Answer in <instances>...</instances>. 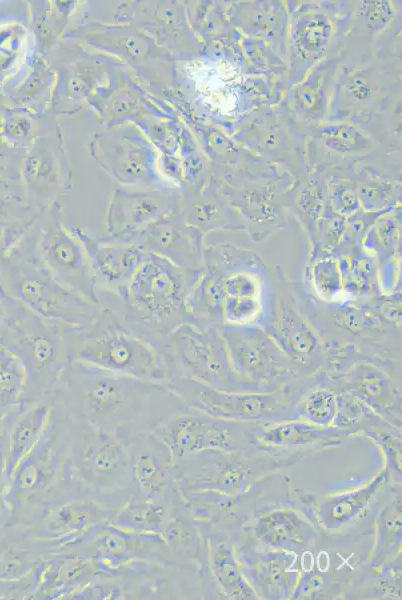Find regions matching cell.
Here are the masks:
<instances>
[{"label": "cell", "mask_w": 402, "mask_h": 600, "mask_svg": "<svg viewBox=\"0 0 402 600\" xmlns=\"http://www.w3.org/2000/svg\"><path fill=\"white\" fill-rule=\"evenodd\" d=\"M52 410L129 444L152 434L187 404L165 381L141 379L71 361L50 395Z\"/></svg>", "instance_id": "1"}, {"label": "cell", "mask_w": 402, "mask_h": 600, "mask_svg": "<svg viewBox=\"0 0 402 600\" xmlns=\"http://www.w3.org/2000/svg\"><path fill=\"white\" fill-rule=\"evenodd\" d=\"M198 276L162 257L147 254L126 293L117 296L97 292L98 306L157 349L175 329L193 322L188 296Z\"/></svg>", "instance_id": "2"}, {"label": "cell", "mask_w": 402, "mask_h": 600, "mask_svg": "<svg viewBox=\"0 0 402 600\" xmlns=\"http://www.w3.org/2000/svg\"><path fill=\"white\" fill-rule=\"evenodd\" d=\"M52 423L72 476L93 500L115 510L134 495L126 442L53 410Z\"/></svg>", "instance_id": "3"}, {"label": "cell", "mask_w": 402, "mask_h": 600, "mask_svg": "<svg viewBox=\"0 0 402 600\" xmlns=\"http://www.w3.org/2000/svg\"><path fill=\"white\" fill-rule=\"evenodd\" d=\"M78 327L45 318L10 298L0 343L15 354L24 368L26 387L22 400H51L58 377L72 361Z\"/></svg>", "instance_id": "4"}, {"label": "cell", "mask_w": 402, "mask_h": 600, "mask_svg": "<svg viewBox=\"0 0 402 600\" xmlns=\"http://www.w3.org/2000/svg\"><path fill=\"white\" fill-rule=\"evenodd\" d=\"M0 288L30 311L68 325L85 326L99 313L97 304L63 286L47 268L38 251L36 224L0 261Z\"/></svg>", "instance_id": "5"}, {"label": "cell", "mask_w": 402, "mask_h": 600, "mask_svg": "<svg viewBox=\"0 0 402 600\" xmlns=\"http://www.w3.org/2000/svg\"><path fill=\"white\" fill-rule=\"evenodd\" d=\"M301 459L299 455L267 452L256 446L236 452L207 450L174 460L173 475L182 494L215 491L236 496Z\"/></svg>", "instance_id": "6"}, {"label": "cell", "mask_w": 402, "mask_h": 600, "mask_svg": "<svg viewBox=\"0 0 402 600\" xmlns=\"http://www.w3.org/2000/svg\"><path fill=\"white\" fill-rule=\"evenodd\" d=\"M166 382L189 407L217 418L253 423L301 419L304 395L314 385L297 380L272 392H224L185 377Z\"/></svg>", "instance_id": "7"}, {"label": "cell", "mask_w": 402, "mask_h": 600, "mask_svg": "<svg viewBox=\"0 0 402 600\" xmlns=\"http://www.w3.org/2000/svg\"><path fill=\"white\" fill-rule=\"evenodd\" d=\"M72 361L108 372L166 382L157 349L100 307L93 322L78 327Z\"/></svg>", "instance_id": "8"}, {"label": "cell", "mask_w": 402, "mask_h": 600, "mask_svg": "<svg viewBox=\"0 0 402 600\" xmlns=\"http://www.w3.org/2000/svg\"><path fill=\"white\" fill-rule=\"evenodd\" d=\"M166 381L185 377L224 392H256L234 373L217 326L188 322L157 347Z\"/></svg>", "instance_id": "9"}, {"label": "cell", "mask_w": 402, "mask_h": 600, "mask_svg": "<svg viewBox=\"0 0 402 600\" xmlns=\"http://www.w3.org/2000/svg\"><path fill=\"white\" fill-rule=\"evenodd\" d=\"M113 512L100 506L84 489L77 488L24 507L15 520L16 526L55 553L91 527L109 523Z\"/></svg>", "instance_id": "10"}, {"label": "cell", "mask_w": 402, "mask_h": 600, "mask_svg": "<svg viewBox=\"0 0 402 600\" xmlns=\"http://www.w3.org/2000/svg\"><path fill=\"white\" fill-rule=\"evenodd\" d=\"M236 376L256 392H272L299 373L289 357L261 325L218 326Z\"/></svg>", "instance_id": "11"}, {"label": "cell", "mask_w": 402, "mask_h": 600, "mask_svg": "<svg viewBox=\"0 0 402 600\" xmlns=\"http://www.w3.org/2000/svg\"><path fill=\"white\" fill-rule=\"evenodd\" d=\"M252 422L217 418L187 406L153 434L171 450L173 459L202 451L236 452L250 447Z\"/></svg>", "instance_id": "12"}, {"label": "cell", "mask_w": 402, "mask_h": 600, "mask_svg": "<svg viewBox=\"0 0 402 600\" xmlns=\"http://www.w3.org/2000/svg\"><path fill=\"white\" fill-rule=\"evenodd\" d=\"M36 226L39 254L55 279L98 305L96 283L85 248L63 222L60 211L51 209L38 218Z\"/></svg>", "instance_id": "13"}, {"label": "cell", "mask_w": 402, "mask_h": 600, "mask_svg": "<svg viewBox=\"0 0 402 600\" xmlns=\"http://www.w3.org/2000/svg\"><path fill=\"white\" fill-rule=\"evenodd\" d=\"M287 499L257 508L241 532L259 547L301 557L318 547L320 530L303 510Z\"/></svg>", "instance_id": "14"}, {"label": "cell", "mask_w": 402, "mask_h": 600, "mask_svg": "<svg viewBox=\"0 0 402 600\" xmlns=\"http://www.w3.org/2000/svg\"><path fill=\"white\" fill-rule=\"evenodd\" d=\"M232 536L242 572L259 599H290L301 570L293 568L297 555L259 547L241 530Z\"/></svg>", "instance_id": "15"}, {"label": "cell", "mask_w": 402, "mask_h": 600, "mask_svg": "<svg viewBox=\"0 0 402 600\" xmlns=\"http://www.w3.org/2000/svg\"><path fill=\"white\" fill-rule=\"evenodd\" d=\"M114 239L133 243L145 253L162 257L188 274L198 276L201 272L204 251L201 234L174 213L131 236Z\"/></svg>", "instance_id": "16"}, {"label": "cell", "mask_w": 402, "mask_h": 600, "mask_svg": "<svg viewBox=\"0 0 402 600\" xmlns=\"http://www.w3.org/2000/svg\"><path fill=\"white\" fill-rule=\"evenodd\" d=\"M71 229L87 253L96 293L107 292L123 296L147 253L130 242L105 235L94 237L78 226Z\"/></svg>", "instance_id": "17"}, {"label": "cell", "mask_w": 402, "mask_h": 600, "mask_svg": "<svg viewBox=\"0 0 402 600\" xmlns=\"http://www.w3.org/2000/svg\"><path fill=\"white\" fill-rule=\"evenodd\" d=\"M354 431L331 426H320L303 419L278 423H252L250 443L267 452L295 454L305 457L321 449L336 447Z\"/></svg>", "instance_id": "18"}, {"label": "cell", "mask_w": 402, "mask_h": 600, "mask_svg": "<svg viewBox=\"0 0 402 600\" xmlns=\"http://www.w3.org/2000/svg\"><path fill=\"white\" fill-rule=\"evenodd\" d=\"M128 456L134 495L168 500L179 491L173 475L172 452L153 433L133 439L128 444Z\"/></svg>", "instance_id": "19"}, {"label": "cell", "mask_w": 402, "mask_h": 600, "mask_svg": "<svg viewBox=\"0 0 402 600\" xmlns=\"http://www.w3.org/2000/svg\"><path fill=\"white\" fill-rule=\"evenodd\" d=\"M262 326L289 357L300 376L311 374L321 366L320 339L289 302L278 300L274 314Z\"/></svg>", "instance_id": "20"}, {"label": "cell", "mask_w": 402, "mask_h": 600, "mask_svg": "<svg viewBox=\"0 0 402 600\" xmlns=\"http://www.w3.org/2000/svg\"><path fill=\"white\" fill-rule=\"evenodd\" d=\"M204 535L209 584L221 598L256 600L258 595L244 576L232 533L199 523Z\"/></svg>", "instance_id": "21"}, {"label": "cell", "mask_w": 402, "mask_h": 600, "mask_svg": "<svg viewBox=\"0 0 402 600\" xmlns=\"http://www.w3.org/2000/svg\"><path fill=\"white\" fill-rule=\"evenodd\" d=\"M341 381L330 388L350 392L386 422L401 429V394L387 373L374 364L360 362Z\"/></svg>", "instance_id": "22"}, {"label": "cell", "mask_w": 402, "mask_h": 600, "mask_svg": "<svg viewBox=\"0 0 402 600\" xmlns=\"http://www.w3.org/2000/svg\"><path fill=\"white\" fill-rule=\"evenodd\" d=\"M173 213V201L160 192L113 194L106 214L105 236L125 238Z\"/></svg>", "instance_id": "23"}, {"label": "cell", "mask_w": 402, "mask_h": 600, "mask_svg": "<svg viewBox=\"0 0 402 600\" xmlns=\"http://www.w3.org/2000/svg\"><path fill=\"white\" fill-rule=\"evenodd\" d=\"M6 472L11 477L19 463L40 441L52 418L51 400H21L5 414Z\"/></svg>", "instance_id": "24"}, {"label": "cell", "mask_w": 402, "mask_h": 600, "mask_svg": "<svg viewBox=\"0 0 402 600\" xmlns=\"http://www.w3.org/2000/svg\"><path fill=\"white\" fill-rule=\"evenodd\" d=\"M391 475L387 468L379 472L371 481L356 489L322 497L309 504L312 522L319 530L333 532L345 528L367 510L381 487L388 483Z\"/></svg>", "instance_id": "25"}, {"label": "cell", "mask_w": 402, "mask_h": 600, "mask_svg": "<svg viewBox=\"0 0 402 600\" xmlns=\"http://www.w3.org/2000/svg\"><path fill=\"white\" fill-rule=\"evenodd\" d=\"M180 490L168 500H154L133 495L114 510L109 524L130 532L159 534L171 502Z\"/></svg>", "instance_id": "26"}, {"label": "cell", "mask_w": 402, "mask_h": 600, "mask_svg": "<svg viewBox=\"0 0 402 600\" xmlns=\"http://www.w3.org/2000/svg\"><path fill=\"white\" fill-rule=\"evenodd\" d=\"M401 492L375 519V543L368 564L372 567L401 560Z\"/></svg>", "instance_id": "27"}, {"label": "cell", "mask_w": 402, "mask_h": 600, "mask_svg": "<svg viewBox=\"0 0 402 600\" xmlns=\"http://www.w3.org/2000/svg\"><path fill=\"white\" fill-rule=\"evenodd\" d=\"M39 214L21 205L0 202V261L7 258L35 226Z\"/></svg>", "instance_id": "28"}, {"label": "cell", "mask_w": 402, "mask_h": 600, "mask_svg": "<svg viewBox=\"0 0 402 600\" xmlns=\"http://www.w3.org/2000/svg\"><path fill=\"white\" fill-rule=\"evenodd\" d=\"M335 393L337 395V414L333 426L352 430L357 435L379 428L394 427L350 392L338 391Z\"/></svg>", "instance_id": "29"}, {"label": "cell", "mask_w": 402, "mask_h": 600, "mask_svg": "<svg viewBox=\"0 0 402 600\" xmlns=\"http://www.w3.org/2000/svg\"><path fill=\"white\" fill-rule=\"evenodd\" d=\"M349 586V580H342L330 571L321 570L315 563L308 570H300L290 599H334L345 595Z\"/></svg>", "instance_id": "30"}, {"label": "cell", "mask_w": 402, "mask_h": 600, "mask_svg": "<svg viewBox=\"0 0 402 600\" xmlns=\"http://www.w3.org/2000/svg\"><path fill=\"white\" fill-rule=\"evenodd\" d=\"M25 387L26 374L21 362L0 343V415L23 399Z\"/></svg>", "instance_id": "31"}, {"label": "cell", "mask_w": 402, "mask_h": 600, "mask_svg": "<svg viewBox=\"0 0 402 600\" xmlns=\"http://www.w3.org/2000/svg\"><path fill=\"white\" fill-rule=\"evenodd\" d=\"M337 414V395L323 383L314 384L304 395L302 418L320 426H331Z\"/></svg>", "instance_id": "32"}, {"label": "cell", "mask_w": 402, "mask_h": 600, "mask_svg": "<svg viewBox=\"0 0 402 600\" xmlns=\"http://www.w3.org/2000/svg\"><path fill=\"white\" fill-rule=\"evenodd\" d=\"M311 279L315 293L322 300H336L344 291L342 274L335 258L317 260L311 269Z\"/></svg>", "instance_id": "33"}, {"label": "cell", "mask_w": 402, "mask_h": 600, "mask_svg": "<svg viewBox=\"0 0 402 600\" xmlns=\"http://www.w3.org/2000/svg\"><path fill=\"white\" fill-rule=\"evenodd\" d=\"M364 435L374 439L386 457V468L391 473L401 474V429L395 427L367 431Z\"/></svg>", "instance_id": "34"}, {"label": "cell", "mask_w": 402, "mask_h": 600, "mask_svg": "<svg viewBox=\"0 0 402 600\" xmlns=\"http://www.w3.org/2000/svg\"><path fill=\"white\" fill-rule=\"evenodd\" d=\"M323 134L330 147L343 152L358 150L365 141L358 131L346 125L327 127Z\"/></svg>", "instance_id": "35"}, {"label": "cell", "mask_w": 402, "mask_h": 600, "mask_svg": "<svg viewBox=\"0 0 402 600\" xmlns=\"http://www.w3.org/2000/svg\"><path fill=\"white\" fill-rule=\"evenodd\" d=\"M10 298L0 288V332L3 329L9 315Z\"/></svg>", "instance_id": "36"}]
</instances>
